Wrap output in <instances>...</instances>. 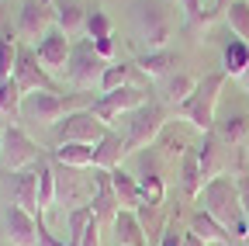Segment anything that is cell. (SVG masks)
<instances>
[{
    "label": "cell",
    "mask_w": 249,
    "mask_h": 246,
    "mask_svg": "<svg viewBox=\"0 0 249 246\" xmlns=\"http://www.w3.org/2000/svg\"><path fill=\"white\" fill-rule=\"evenodd\" d=\"M201 201H204V211L211 219H218L232 239H246L249 236V219H246V208H242V198H239V180L235 177H214L204 184L201 191Z\"/></svg>",
    "instance_id": "6da1fadb"
},
{
    "label": "cell",
    "mask_w": 249,
    "mask_h": 246,
    "mask_svg": "<svg viewBox=\"0 0 249 246\" xmlns=\"http://www.w3.org/2000/svg\"><path fill=\"white\" fill-rule=\"evenodd\" d=\"M225 80H229L225 70L204 73V76L197 80V87H194V94L187 97L183 104H177L173 111H177L183 121H191L197 132H214V108H218V97H222Z\"/></svg>",
    "instance_id": "7a4b0ae2"
},
{
    "label": "cell",
    "mask_w": 249,
    "mask_h": 246,
    "mask_svg": "<svg viewBox=\"0 0 249 246\" xmlns=\"http://www.w3.org/2000/svg\"><path fill=\"white\" fill-rule=\"evenodd\" d=\"M90 108L87 104V94H52V90H35V94H24V104H21V118L24 121H35V125H59L70 111H83Z\"/></svg>",
    "instance_id": "3957f363"
},
{
    "label": "cell",
    "mask_w": 249,
    "mask_h": 246,
    "mask_svg": "<svg viewBox=\"0 0 249 246\" xmlns=\"http://www.w3.org/2000/svg\"><path fill=\"white\" fill-rule=\"evenodd\" d=\"M135 24L142 42L152 49H166L170 35H173V14L166 0H135Z\"/></svg>",
    "instance_id": "277c9868"
},
{
    "label": "cell",
    "mask_w": 249,
    "mask_h": 246,
    "mask_svg": "<svg viewBox=\"0 0 249 246\" xmlns=\"http://www.w3.org/2000/svg\"><path fill=\"white\" fill-rule=\"evenodd\" d=\"M124 118H128V132H124V146H128V152H139V149H149L156 139H160V132H163V125H166L170 111H166L163 104L149 101V104L135 108L132 114H124Z\"/></svg>",
    "instance_id": "5b68a950"
},
{
    "label": "cell",
    "mask_w": 249,
    "mask_h": 246,
    "mask_svg": "<svg viewBox=\"0 0 249 246\" xmlns=\"http://www.w3.org/2000/svg\"><path fill=\"white\" fill-rule=\"evenodd\" d=\"M107 129H111L107 121H101L90 108H83V111H70L59 125H52V139H55V146H66V142L97 146L107 135Z\"/></svg>",
    "instance_id": "8992f818"
},
{
    "label": "cell",
    "mask_w": 249,
    "mask_h": 246,
    "mask_svg": "<svg viewBox=\"0 0 249 246\" xmlns=\"http://www.w3.org/2000/svg\"><path fill=\"white\" fill-rule=\"evenodd\" d=\"M107 66H111V63L97 56L93 42H90V38H83V42H76V45H73L66 80H70L76 90H93V87H101V80H104V70H107Z\"/></svg>",
    "instance_id": "52a82bcc"
},
{
    "label": "cell",
    "mask_w": 249,
    "mask_h": 246,
    "mask_svg": "<svg viewBox=\"0 0 249 246\" xmlns=\"http://www.w3.org/2000/svg\"><path fill=\"white\" fill-rule=\"evenodd\" d=\"M49 28H55V4L52 0H24L21 18H18V42L31 45V42H42L49 35Z\"/></svg>",
    "instance_id": "ba28073f"
},
{
    "label": "cell",
    "mask_w": 249,
    "mask_h": 246,
    "mask_svg": "<svg viewBox=\"0 0 249 246\" xmlns=\"http://www.w3.org/2000/svg\"><path fill=\"white\" fill-rule=\"evenodd\" d=\"M142 104H149V97H145V90L142 87H135V83H124L121 90H111V94H101L97 101H90V111L97 114L101 121H118V118H124V114H132L135 108H142Z\"/></svg>",
    "instance_id": "9c48e42d"
},
{
    "label": "cell",
    "mask_w": 249,
    "mask_h": 246,
    "mask_svg": "<svg viewBox=\"0 0 249 246\" xmlns=\"http://www.w3.org/2000/svg\"><path fill=\"white\" fill-rule=\"evenodd\" d=\"M0 160H4V167L11 173H18V170L35 167L42 160V149H38V142L31 139L21 125H7L4 129V149H0Z\"/></svg>",
    "instance_id": "30bf717a"
},
{
    "label": "cell",
    "mask_w": 249,
    "mask_h": 246,
    "mask_svg": "<svg viewBox=\"0 0 249 246\" xmlns=\"http://www.w3.org/2000/svg\"><path fill=\"white\" fill-rule=\"evenodd\" d=\"M14 80H18V87L24 90V94H35V90H52V94H59V87H55L52 73L38 63V56H35V49H31V45H18Z\"/></svg>",
    "instance_id": "8fae6325"
},
{
    "label": "cell",
    "mask_w": 249,
    "mask_h": 246,
    "mask_svg": "<svg viewBox=\"0 0 249 246\" xmlns=\"http://www.w3.org/2000/svg\"><path fill=\"white\" fill-rule=\"evenodd\" d=\"M90 211H93V219H97L101 226H111V229H114V219H118V211H121V201H118V194H114L111 170L93 167V198H90Z\"/></svg>",
    "instance_id": "7c38bea8"
},
{
    "label": "cell",
    "mask_w": 249,
    "mask_h": 246,
    "mask_svg": "<svg viewBox=\"0 0 249 246\" xmlns=\"http://www.w3.org/2000/svg\"><path fill=\"white\" fill-rule=\"evenodd\" d=\"M35 56H38V63L49 70V73H62L66 76L70 70V56H73V45H70V35L62 32V28H49V35L35 45Z\"/></svg>",
    "instance_id": "4fadbf2b"
},
{
    "label": "cell",
    "mask_w": 249,
    "mask_h": 246,
    "mask_svg": "<svg viewBox=\"0 0 249 246\" xmlns=\"http://www.w3.org/2000/svg\"><path fill=\"white\" fill-rule=\"evenodd\" d=\"M139 191H142V205L166 201V177H163V167H160L156 152H142L139 156Z\"/></svg>",
    "instance_id": "5bb4252c"
},
{
    "label": "cell",
    "mask_w": 249,
    "mask_h": 246,
    "mask_svg": "<svg viewBox=\"0 0 249 246\" xmlns=\"http://www.w3.org/2000/svg\"><path fill=\"white\" fill-rule=\"evenodd\" d=\"M83 32L93 42L97 56L111 63V56H114V24H111V18H107L104 7H90L87 11V28H83Z\"/></svg>",
    "instance_id": "9a60e30c"
},
{
    "label": "cell",
    "mask_w": 249,
    "mask_h": 246,
    "mask_svg": "<svg viewBox=\"0 0 249 246\" xmlns=\"http://www.w3.org/2000/svg\"><path fill=\"white\" fill-rule=\"evenodd\" d=\"M7 243L11 246H38V222L21 205H7Z\"/></svg>",
    "instance_id": "2e32d148"
},
{
    "label": "cell",
    "mask_w": 249,
    "mask_h": 246,
    "mask_svg": "<svg viewBox=\"0 0 249 246\" xmlns=\"http://www.w3.org/2000/svg\"><path fill=\"white\" fill-rule=\"evenodd\" d=\"M11 198H14V205H21L24 211L42 215V211H38V170H35V167L18 170V173L11 177Z\"/></svg>",
    "instance_id": "e0dca14e"
},
{
    "label": "cell",
    "mask_w": 249,
    "mask_h": 246,
    "mask_svg": "<svg viewBox=\"0 0 249 246\" xmlns=\"http://www.w3.org/2000/svg\"><path fill=\"white\" fill-rule=\"evenodd\" d=\"M124 156H128V146H124V135L114 129H107V135L93 146V167L101 170H118Z\"/></svg>",
    "instance_id": "ac0fdd59"
},
{
    "label": "cell",
    "mask_w": 249,
    "mask_h": 246,
    "mask_svg": "<svg viewBox=\"0 0 249 246\" xmlns=\"http://www.w3.org/2000/svg\"><path fill=\"white\" fill-rule=\"evenodd\" d=\"M114 236H118V246H152L149 243V232L139 219V211H128L121 208L118 219H114Z\"/></svg>",
    "instance_id": "d6986e66"
},
{
    "label": "cell",
    "mask_w": 249,
    "mask_h": 246,
    "mask_svg": "<svg viewBox=\"0 0 249 246\" xmlns=\"http://www.w3.org/2000/svg\"><path fill=\"white\" fill-rule=\"evenodd\" d=\"M180 184H183V194L197 201L204 191V173H201V160H197V146H187V152L180 156Z\"/></svg>",
    "instance_id": "ffe728a7"
},
{
    "label": "cell",
    "mask_w": 249,
    "mask_h": 246,
    "mask_svg": "<svg viewBox=\"0 0 249 246\" xmlns=\"http://www.w3.org/2000/svg\"><path fill=\"white\" fill-rule=\"evenodd\" d=\"M135 66L145 73V76H170L177 73V52L166 45V49H152V52H142L135 59Z\"/></svg>",
    "instance_id": "44dd1931"
},
{
    "label": "cell",
    "mask_w": 249,
    "mask_h": 246,
    "mask_svg": "<svg viewBox=\"0 0 249 246\" xmlns=\"http://www.w3.org/2000/svg\"><path fill=\"white\" fill-rule=\"evenodd\" d=\"M111 184H114V194L121 201V208L128 211H139L142 208V191H139V177H132L128 170H111Z\"/></svg>",
    "instance_id": "7402d4cb"
},
{
    "label": "cell",
    "mask_w": 249,
    "mask_h": 246,
    "mask_svg": "<svg viewBox=\"0 0 249 246\" xmlns=\"http://www.w3.org/2000/svg\"><path fill=\"white\" fill-rule=\"evenodd\" d=\"M38 170V211H49L55 201H59V184H55V163L49 156H42L35 163Z\"/></svg>",
    "instance_id": "603a6c76"
},
{
    "label": "cell",
    "mask_w": 249,
    "mask_h": 246,
    "mask_svg": "<svg viewBox=\"0 0 249 246\" xmlns=\"http://www.w3.org/2000/svg\"><path fill=\"white\" fill-rule=\"evenodd\" d=\"M49 156L70 170H90L93 167V146H80V142H66V146H55Z\"/></svg>",
    "instance_id": "cb8c5ba5"
},
{
    "label": "cell",
    "mask_w": 249,
    "mask_h": 246,
    "mask_svg": "<svg viewBox=\"0 0 249 246\" xmlns=\"http://www.w3.org/2000/svg\"><path fill=\"white\" fill-rule=\"evenodd\" d=\"M197 160H201V173H204V184L222 177L218 170H222V139H218L214 132H204V142L197 146Z\"/></svg>",
    "instance_id": "d4e9b609"
},
{
    "label": "cell",
    "mask_w": 249,
    "mask_h": 246,
    "mask_svg": "<svg viewBox=\"0 0 249 246\" xmlns=\"http://www.w3.org/2000/svg\"><path fill=\"white\" fill-rule=\"evenodd\" d=\"M191 232H197L204 243H232V232L222 226V222H218V219H211V215L204 211V208H197L194 215H191Z\"/></svg>",
    "instance_id": "484cf974"
},
{
    "label": "cell",
    "mask_w": 249,
    "mask_h": 246,
    "mask_svg": "<svg viewBox=\"0 0 249 246\" xmlns=\"http://www.w3.org/2000/svg\"><path fill=\"white\" fill-rule=\"evenodd\" d=\"M222 70L229 76H242L249 70V42L242 38H229L225 49H222Z\"/></svg>",
    "instance_id": "4316f807"
},
{
    "label": "cell",
    "mask_w": 249,
    "mask_h": 246,
    "mask_svg": "<svg viewBox=\"0 0 249 246\" xmlns=\"http://www.w3.org/2000/svg\"><path fill=\"white\" fill-rule=\"evenodd\" d=\"M214 135L222 139V146H235L249 139V118L246 114H225L222 121H214Z\"/></svg>",
    "instance_id": "83f0119b"
},
{
    "label": "cell",
    "mask_w": 249,
    "mask_h": 246,
    "mask_svg": "<svg viewBox=\"0 0 249 246\" xmlns=\"http://www.w3.org/2000/svg\"><path fill=\"white\" fill-rule=\"evenodd\" d=\"M197 80H201V76H191V73H180V70H177V73H170V76H166V101H170L173 108H177V104H183L187 97L194 94V87H197Z\"/></svg>",
    "instance_id": "f1b7e54d"
},
{
    "label": "cell",
    "mask_w": 249,
    "mask_h": 246,
    "mask_svg": "<svg viewBox=\"0 0 249 246\" xmlns=\"http://www.w3.org/2000/svg\"><path fill=\"white\" fill-rule=\"evenodd\" d=\"M21 104H24V90L18 87V80H14V76L0 80V114L18 118V114H21Z\"/></svg>",
    "instance_id": "f546056e"
},
{
    "label": "cell",
    "mask_w": 249,
    "mask_h": 246,
    "mask_svg": "<svg viewBox=\"0 0 249 246\" xmlns=\"http://www.w3.org/2000/svg\"><path fill=\"white\" fill-rule=\"evenodd\" d=\"M55 24L62 28L66 35H76L80 28H87V11H80L76 4H55Z\"/></svg>",
    "instance_id": "4dcf8cb0"
},
{
    "label": "cell",
    "mask_w": 249,
    "mask_h": 246,
    "mask_svg": "<svg viewBox=\"0 0 249 246\" xmlns=\"http://www.w3.org/2000/svg\"><path fill=\"white\" fill-rule=\"evenodd\" d=\"M225 21L235 32V38L249 42V0H232V4L225 7Z\"/></svg>",
    "instance_id": "1f68e13d"
},
{
    "label": "cell",
    "mask_w": 249,
    "mask_h": 246,
    "mask_svg": "<svg viewBox=\"0 0 249 246\" xmlns=\"http://www.w3.org/2000/svg\"><path fill=\"white\" fill-rule=\"evenodd\" d=\"M93 222V211H90V205H80V208H70V215H66V229H70V246H80L83 243V232H87V226Z\"/></svg>",
    "instance_id": "d6a6232c"
},
{
    "label": "cell",
    "mask_w": 249,
    "mask_h": 246,
    "mask_svg": "<svg viewBox=\"0 0 249 246\" xmlns=\"http://www.w3.org/2000/svg\"><path fill=\"white\" fill-rule=\"evenodd\" d=\"M18 38H11L7 32H0V80L14 76V66H18Z\"/></svg>",
    "instance_id": "836d02e7"
},
{
    "label": "cell",
    "mask_w": 249,
    "mask_h": 246,
    "mask_svg": "<svg viewBox=\"0 0 249 246\" xmlns=\"http://www.w3.org/2000/svg\"><path fill=\"white\" fill-rule=\"evenodd\" d=\"M132 66L135 63H111L104 70V80H101V94H111V90H121L132 76Z\"/></svg>",
    "instance_id": "e575fe53"
},
{
    "label": "cell",
    "mask_w": 249,
    "mask_h": 246,
    "mask_svg": "<svg viewBox=\"0 0 249 246\" xmlns=\"http://www.w3.org/2000/svg\"><path fill=\"white\" fill-rule=\"evenodd\" d=\"M35 222H38V246H70L66 239H59V236L49 232V226H45V211L35 215Z\"/></svg>",
    "instance_id": "d590c367"
},
{
    "label": "cell",
    "mask_w": 249,
    "mask_h": 246,
    "mask_svg": "<svg viewBox=\"0 0 249 246\" xmlns=\"http://www.w3.org/2000/svg\"><path fill=\"white\" fill-rule=\"evenodd\" d=\"M156 246H183V232H177V226H170L163 236H160V243Z\"/></svg>",
    "instance_id": "8d00e7d4"
},
{
    "label": "cell",
    "mask_w": 249,
    "mask_h": 246,
    "mask_svg": "<svg viewBox=\"0 0 249 246\" xmlns=\"http://www.w3.org/2000/svg\"><path fill=\"white\" fill-rule=\"evenodd\" d=\"M239 198H242V208H246V219H249V173H239Z\"/></svg>",
    "instance_id": "74e56055"
},
{
    "label": "cell",
    "mask_w": 249,
    "mask_h": 246,
    "mask_svg": "<svg viewBox=\"0 0 249 246\" xmlns=\"http://www.w3.org/2000/svg\"><path fill=\"white\" fill-rule=\"evenodd\" d=\"M180 7H183L187 21H194V18L201 14V0H180Z\"/></svg>",
    "instance_id": "f35d334b"
},
{
    "label": "cell",
    "mask_w": 249,
    "mask_h": 246,
    "mask_svg": "<svg viewBox=\"0 0 249 246\" xmlns=\"http://www.w3.org/2000/svg\"><path fill=\"white\" fill-rule=\"evenodd\" d=\"M183 246H208V243H204L197 232H191V229H187V232H183Z\"/></svg>",
    "instance_id": "ab89813d"
},
{
    "label": "cell",
    "mask_w": 249,
    "mask_h": 246,
    "mask_svg": "<svg viewBox=\"0 0 249 246\" xmlns=\"http://www.w3.org/2000/svg\"><path fill=\"white\" fill-rule=\"evenodd\" d=\"M229 4H232V0H214V7H218V11H225Z\"/></svg>",
    "instance_id": "60d3db41"
},
{
    "label": "cell",
    "mask_w": 249,
    "mask_h": 246,
    "mask_svg": "<svg viewBox=\"0 0 249 246\" xmlns=\"http://www.w3.org/2000/svg\"><path fill=\"white\" fill-rule=\"evenodd\" d=\"M0 149H4V129H0Z\"/></svg>",
    "instance_id": "b9f144b4"
},
{
    "label": "cell",
    "mask_w": 249,
    "mask_h": 246,
    "mask_svg": "<svg viewBox=\"0 0 249 246\" xmlns=\"http://www.w3.org/2000/svg\"><path fill=\"white\" fill-rule=\"evenodd\" d=\"M0 246H11V243H0Z\"/></svg>",
    "instance_id": "7bdbcfd3"
}]
</instances>
